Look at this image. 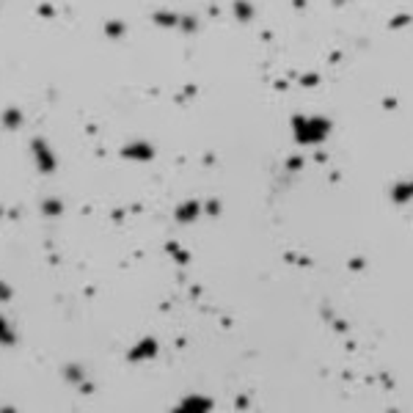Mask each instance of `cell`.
<instances>
[{"label": "cell", "mask_w": 413, "mask_h": 413, "mask_svg": "<svg viewBox=\"0 0 413 413\" xmlns=\"http://www.w3.org/2000/svg\"><path fill=\"white\" fill-rule=\"evenodd\" d=\"M63 375H66L72 383H77L80 377H83V372H80V367H66V369H63Z\"/></svg>", "instance_id": "5b68a950"}, {"label": "cell", "mask_w": 413, "mask_h": 413, "mask_svg": "<svg viewBox=\"0 0 413 413\" xmlns=\"http://www.w3.org/2000/svg\"><path fill=\"white\" fill-rule=\"evenodd\" d=\"M61 209H63V206H61V201H58V199H47L44 204H41V212H44V215H61Z\"/></svg>", "instance_id": "277c9868"}, {"label": "cell", "mask_w": 413, "mask_h": 413, "mask_svg": "<svg viewBox=\"0 0 413 413\" xmlns=\"http://www.w3.org/2000/svg\"><path fill=\"white\" fill-rule=\"evenodd\" d=\"M11 298V287L8 284H0V300H8Z\"/></svg>", "instance_id": "8992f818"}, {"label": "cell", "mask_w": 413, "mask_h": 413, "mask_svg": "<svg viewBox=\"0 0 413 413\" xmlns=\"http://www.w3.org/2000/svg\"><path fill=\"white\" fill-rule=\"evenodd\" d=\"M33 152H36V165H39V171L53 174V171H55V154L50 152V146H47L41 138H36V141H33Z\"/></svg>", "instance_id": "6da1fadb"}, {"label": "cell", "mask_w": 413, "mask_h": 413, "mask_svg": "<svg viewBox=\"0 0 413 413\" xmlns=\"http://www.w3.org/2000/svg\"><path fill=\"white\" fill-rule=\"evenodd\" d=\"M0 342L3 344H14L17 342V336H14V330L8 328V322L0 317Z\"/></svg>", "instance_id": "3957f363"}, {"label": "cell", "mask_w": 413, "mask_h": 413, "mask_svg": "<svg viewBox=\"0 0 413 413\" xmlns=\"http://www.w3.org/2000/svg\"><path fill=\"white\" fill-rule=\"evenodd\" d=\"M3 124H6L8 130H17V127L22 124V113H20L17 107H8L6 113H3Z\"/></svg>", "instance_id": "7a4b0ae2"}]
</instances>
